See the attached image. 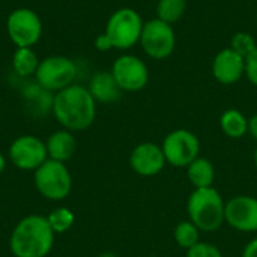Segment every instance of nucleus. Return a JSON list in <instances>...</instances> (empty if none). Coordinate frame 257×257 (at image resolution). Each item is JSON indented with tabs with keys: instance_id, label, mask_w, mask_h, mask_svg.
I'll list each match as a JSON object with an SVG mask.
<instances>
[{
	"instance_id": "obj_9",
	"label": "nucleus",
	"mask_w": 257,
	"mask_h": 257,
	"mask_svg": "<svg viewBox=\"0 0 257 257\" xmlns=\"http://www.w3.org/2000/svg\"><path fill=\"white\" fill-rule=\"evenodd\" d=\"M6 32L17 48H32L42 35V23L35 11L18 8L9 14L6 20Z\"/></svg>"
},
{
	"instance_id": "obj_11",
	"label": "nucleus",
	"mask_w": 257,
	"mask_h": 257,
	"mask_svg": "<svg viewBox=\"0 0 257 257\" xmlns=\"http://www.w3.org/2000/svg\"><path fill=\"white\" fill-rule=\"evenodd\" d=\"M12 164L21 170H36L48 160L45 143L35 136H21L9 148Z\"/></svg>"
},
{
	"instance_id": "obj_3",
	"label": "nucleus",
	"mask_w": 257,
	"mask_h": 257,
	"mask_svg": "<svg viewBox=\"0 0 257 257\" xmlns=\"http://www.w3.org/2000/svg\"><path fill=\"white\" fill-rule=\"evenodd\" d=\"M187 212L188 220L200 232H215L226 223V202L214 187L193 190L187 202Z\"/></svg>"
},
{
	"instance_id": "obj_32",
	"label": "nucleus",
	"mask_w": 257,
	"mask_h": 257,
	"mask_svg": "<svg viewBox=\"0 0 257 257\" xmlns=\"http://www.w3.org/2000/svg\"><path fill=\"white\" fill-rule=\"evenodd\" d=\"M256 21H257V14H256Z\"/></svg>"
},
{
	"instance_id": "obj_19",
	"label": "nucleus",
	"mask_w": 257,
	"mask_h": 257,
	"mask_svg": "<svg viewBox=\"0 0 257 257\" xmlns=\"http://www.w3.org/2000/svg\"><path fill=\"white\" fill-rule=\"evenodd\" d=\"M39 59L30 47L17 48L12 57V68L20 77H30L36 74Z\"/></svg>"
},
{
	"instance_id": "obj_12",
	"label": "nucleus",
	"mask_w": 257,
	"mask_h": 257,
	"mask_svg": "<svg viewBox=\"0 0 257 257\" xmlns=\"http://www.w3.org/2000/svg\"><path fill=\"white\" fill-rule=\"evenodd\" d=\"M224 218L233 230L242 233L257 232V197L245 194L232 197L226 202Z\"/></svg>"
},
{
	"instance_id": "obj_21",
	"label": "nucleus",
	"mask_w": 257,
	"mask_h": 257,
	"mask_svg": "<svg viewBox=\"0 0 257 257\" xmlns=\"http://www.w3.org/2000/svg\"><path fill=\"white\" fill-rule=\"evenodd\" d=\"M187 9V0H158L157 3V18L173 24L182 18Z\"/></svg>"
},
{
	"instance_id": "obj_26",
	"label": "nucleus",
	"mask_w": 257,
	"mask_h": 257,
	"mask_svg": "<svg viewBox=\"0 0 257 257\" xmlns=\"http://www.w3.org/2000/svg\"><path fill=\"white\" fill-rule=\"evenodd\" d=\"M241 257H257V238L247 242V245L242 250Z\"/></svg>"
},
{
	"instance_id": "obj_28",
	"label": "nucleus",
	"mask_w": 257,
	"mask_h": 257,
	"mask_svg": "<svg viewBox=\"0 0 257 257\" xmlns=\"http://www.w3.org/2000/svg\"><path fill=\"white\" fill-rule=\"evenodd\" d=\"M5 167H6V161H5V157H3V155H2V152H0V175L3 173Z\"/></svg>"
},
{
	"instance_id": "obj_20",
	"label": "nucleus",
	"mask_w": 257,
	"mask_h": 257,
	"mask_svg": "<svg viewBox=\"0 0 257 257\" xmlns=\"http://www.w3.org/2000/svg\"><path fill=\"white\" fill-rule=\"evenodd\" d=\"M173 238H175V242L178 244V247H181L184 250H190L200 241V230L190 220L181 221L176 224V227L173 230Z\"/></svg>"
},
{
	"instance_id": "obj_13",
	"label": "nucleus",
	"mask_w": 257,
	"mask_h": 257,
	"mask_svg": "<svg viewBox=\"0 0 257 257\" xmlns=\"http://www.w3.org/2000/svg\"><path fill=\"white\" fill-rule=\"evenodd\" d=\"M167 161L163 152V148L152 142H145L137 145L130 155V166L139 176L154 178L160 175Z\"/></svg>"
},
{
	"instance_id": "obj_31",
	"label": "nucleus",
	"mask_w": 257,
	"mask_h": 257,
	"mask_svg": "<svg viewBox=\"0 0 257 257\" xmlns=\"http://www.w3.org/2000/svg\"><path fill=\"white\" fill-rule=\"evenodd\" d=\"M145 257H157V256H145Z\"/></svg>"
},
{
	"instance_id": "obj_8",
	"label": "nucleus",
	"mask_w": 257,
	"mask_h": 257,
	"mask_svg": "<svg viewBox=\"0 0 257 257\" xmlns=\"http://www.w3.org/2000/svg\"><path fill=\"white\" fill-rule=\"evenodd\" d=\"M140 44L143 51L155 60L167 59L176 47V35L172 24L158 18L149 20L143 24Z\"/></svg>"
},
{
	"instance_id": "obj_15",
	"label": "nucleus",
	"mask_w": 257,
	"mask_h": 257,
	"mask_svg": "<svg viewBox=\"0 0 257 257\" xmlns=\"http://www.w3.org/2000/svg\"><path fill=\"white\" fill-rule=\"evenodd\" d=\"M45 146H47V152H48V158L50 160L66 163L75 154L77 140H75V137L72 136L71 131L63 128V130L54 131L48 137Z\"/></svg>"
},
{
	"instance_id": "obj_16",
	"label": "nucleus",
	"mask_w": 257,
	"mask_h": 257,
	"mask_svg": "<svg viewBox=\"0 0 257 257\" xmlns=\"http://www.w3.org/2000/svg\"><path fill=\"white\" fill-rule=\"evenodd\" d=\"M87 89L92 93L93 99L96 102H102V104L114 102L122 95V89L116 83L111 72H104V71L98 72L92 77Z\"/></svg>"
},
{
	"instance_id": "obj_17",
	"label": "nucleus",
	"mask_w": 257,
	"mask_h": 257,
	"mask_svg": "<svg viewBox=\"0 0 257 257\" xmlns=\"http://www.w3.org/2000/svg\"><path fill=\"white\" fill-rule=\"evenodd\" d=\"M187 176L190 184L194 187V190L214 187L215 169L208 158L199 157L187 167Z\"/></svg>"
},
{
	"instance_id": "obj_24",
	"label": "nucleus",
	"mask_w": 257,
	"mask_h": 257,
	"mask_svg": "<svg viewBox=\"0 0 257 257\" xmlns=\"http://www.w3.org/2000/svg\"><path fill=\"white\" fill-rule=\"evenodd\" d=\"M185 257H223V253L217 245L211 242L199 241L194 247L187 250Z\"/></svg>"
},
{
	"instance_id": "obj_22",
	"label": "nucleus",
	"mask_w": 257,
	"mask_h": 257,
	"mask_svg": "<svg viewBox=\"0 0 257 257\" xmlns=\"http://www.w3.org/2000/svg\"><path fill=\"white\" fill-rule=\"evenodd\" d=\"M230 48L247 60L253 54V51L257 48L256 38L250 32H236L232 36Z\"/></svg>"
},
{
	"instance_id": "obj_25",
	"label": "nucleus",
	"mask_w": 257,
	"mask_h": 257,
	"mask_svg": "<svg viewBox=\"0 0 257 257\" xmlns=\"http://www.w3.org/2000/svg\"><path fill=\"white\" fill-rule=\"evenodd\" d=\"M245 75H247L248 81L257 87V48L245 60Z\"/></svg>"
},
{
	"instance_id": "obj_10",
	"label": "nucleus",
	"mask_w": 257,
	"mask_h": 257,
	"mask_svg": "<svg viewBox=\"0 0 257 257\" xmlns=\"http://www.w3.org/2000/svg\"><path fill=\"white\" fill-rule=\"evenodd\" d=\"M110 72L122 92H139L149 83V69L146 63L133 54L117 57Z\"/></svg>"
},
{
	"instance_id": "obj_29",
	"label": "nucleus",
	"mask_w": 257,
	"mask_h": 257,
	"mask_svg": "<svg viewBox=\"0 0 257 257\" xmlns=\"http://www.w3.org/2000/svg\"><path fill=\"white\" fill-rule=\"evenodd\" d=\"M98 257H117V254L113 253V251H104V253H101Z\"/></svg>"
},
{
	"instance_id": "obj_5",
	"label": "nucleus",
	"mask_w": 257,
	"mask_h": 257,
	"mask_svg": "<svg viewBox=\"0 0 257 257\" xmlns=\"http://www.w3.org/2000/svg\"><path fill=\"white\" fill-rule=\"evenodd\" d=\"M35 187L42 197L59 202L69 196L72 190V176L65 163L48 158L35 170Z\"/></svg>"
},
{
	"instance_id": "obj_14",
	"label": "nucleus",
	"mask_w": 257,
	"mask_h": 257,
	"mask_svg": "<svg viewBox=\"0 0 257 257\" xmlns=\"http://www.w3.org/2000/svg\"><path fill=\"white\" fill-rule=\"evenodd\" d=\"M245 74V59L235 53L230 47L217 53L212 62V75L214 78L224 84L230 86L238 83Z\"/></svg>"
},
{
	"instance_id": "obj_6",
	"label": "nucleus",
	"mask_w": 257,
	"mask_h": 257,
	"mask_svg": "<svg viewBox=\"0 0 257 257\" xmlns=\"http://www.w3.org/2000/svg\"><path fill=\"white\" fill-rule=\"evenodd\" d=\"M35 78L41 89L59 92L74 84V80L77 78V65L66 56H48L39 62Z\"/></svg>"
},
{
	"instance_id": "obj_4",
	"label": "nucleus",
	"mask_w": 257,
	"mask_h": 257,
	"mask_svg": "<svg viewBox=\"0 0 257 257\" xmlns=\"http://www.w3.org/2000/svg\"><path fill=\"white\" fill-rule=\"evenodd\" d=\"M143 21L140 14L133 8H120L108 18L105 32L102 33L110 50H128L140 42Z\"/></svg>"
},
{
	"instance_id": "obj_7",
	"label": "nucleus",
	"mask_w": 257,
	"mask_h": 257,
	"mask_svg": "<svg viewBox=\"0 0 257 257\" xmlns=\"http://www.w3.org/2000/svg\"><path fill=\"white\" fill-rule=\"evenodd\" d=\"M163 152L167 164L187 169L196 158L200 157V140L190 130H173L163 140Z\"/></svg>"
},
{
	"instance_id": "obj_30",
	"label": "nucleus",
	"mask_w": 257,
	"mask_h": 257,
	"mask_svg": "<svg viewBox=\"0 0 257 257\" xmlns=\"http://www.w3.org/2000/svg\"><path fill=\"white\" fill-rule=\"evenodd\" d=\"M254 164H256V167H257V148H256V151H254Z\"/></svg>"
},
{
	"instance_id": "obj_2",
	"label": "nucleus",
	"mask_w": 257,
	"mask_h": 257,
	"mask_svg": "<svg viewBox=\"0 0 257 257\" xmlns=\"http://www.w3.org/2000/svg\"><path fill=\"white\" fill-rule=\"evenodd\" d=\"M54 232L44 215H27L14 227L9 239L15 257H47L54 245Z\"/></svg>"
},
{
	"instance_id": "obj_1",
	"label": "nucleus",
	"mask_w": 257,
	"mask_h": 257,
	"mask_svg": "<svg viewBox=\"0 0 257 257\" xmlns=\"http://www.w3.org/2000/svg\"><path fill=\"white\" fill-rule=\"evenodd\" d=\"M51 110L56 120L68 131H84L96 117V101L87 87L71 84L56 92Z\"/></svg>"
},
{
	"instance_id": "obj_23",
	"label": "nucleus",
	"mask_w": 257,
	"mask_h": 257,
	"mask_svg": "<svg viewBox=\"0 0 257 257\" xmlns=\"http://www.w3.org/2000/svg\"><path fill=\"white\" fill-rule=\"evenodd\" d=\"M54 233H65L74 224V214L68 208H59L47 217Z\"/></svg>"
},
{
	"instance_id": "obj_27",
	"label": "nucleus",
	"mask_w": 257,
	"mask_h": 257,
	"mask_svg": "<svg viewBox=\"0 0 257 257\" xmlns=\"http://www.w3.org/2000/svg\"><path fill=\"white\" fill-rule=\"evenodd\" d=\"M248 134L257 142V114L248 119Z\"/></svg>"
},
{
	"instance_id": "obj_18",
	"label": "nucleus",
	"mask_w": 257,
	"mask_h": 257,
	"mask_svg": "<svg viewBox=\"0 0 257 257\" xmlns=\"http://www.w3.org/2000/svg\"><path fill=\"white\" fill-rule=\"evenodd\" d=\"M221 131L233 140L242 139L248 133V119L236 108L226 110L220 117Z\"/></svg>"
}]
</instances>
